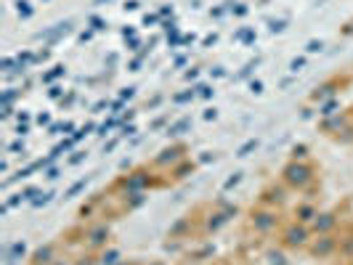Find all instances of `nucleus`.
Returning a JSON list of instances; mask_svg holds the SVG:
<instances>
[{
	"mask_svg": "<svg viewBox=\"0 0 353 265\" xmlns=\"http://www.w3.org/2000/svg\"><path fill=\"white\" fill-rule=\"evenodd\" d=\"M152 265H162V263H152Z\"/></svg>",
	"mask_w": 353,
	"mask_h": 265,
	"instance_id": "1a4fd4ad",
	"label": "nucleus"
},
{
	"mask_svg": "<svg viewBox=\"0 0 353 265\" xmlns=\"http://www.w3.org/2000/svg\"><path fill=\"white\" fill-rule=\"evenodd\" d=\"M106 236H109L106 229H96L90 233V244H93V247H101V244H106Z\"/></svg>",
	"mask_w": 353,
	"mask_h": 265,
	"instance_id": "0eeeda50",
	"label": "nucleus"
},
{
	"mask_svg": "<svg viewBox=\"0 0 353 265\" xmlns=\"http://www.w3.org/2000/svg\"><path fill=\"white\" fill-rule=\"evenodd\" d=\"M48 257H51V249H40V252L35 255V263L37 265H40V263H51Z\"/></svg>",
	"mask_w": 353,
	"mask_h": 265,
	"instance_id": "6e6552de",
	"label": "nucleus"
},
{
	"mask_svg": "<svg viewBox=\"0 0 353 265\" xmlns=\"http://www.w3.org/2000/svg\"><path fill=\"white\" fill-rule=\"evenodd\" d=\"M284 180H287L290 186L303 189L305 183L314 180V167H311V165H298V162H292V165L284 167Z\"/></svg>",
	"mask_w": 353,
	"mask_h": 265,
	"instance_id": "f257e3e1",
	"label": "nucleus"
},
{
	"mask_svg": "<svg viewBox=\"0 0 353 265\" xmlns=\"http://www.w3.org/2000/svg\"><path fill=\"white\" fill-rule=\"evenodd\" d=\"M335 247H337V242H335V239H332L330 233H324V236L319 239L316 244L311 247V255H316V257H327V255H330V252H332V249H335Z\"/></svg>",
	"mask_w": 353,
	"mask_h": 265,
	"instance_id": "20e7f679",
	"label": "nucleus"
},
{
	"mask_svg": "<svg viewBox=\"0 0 353 265\" xmlns=\"http://www.w3.org/2000/svg\"><path fill=\"white\" fill-rule=\"evenodd\" d=\"M223 265H226V263H223Z\"/></svg>",
	"mask_w": 353,
	"mask_h": 265,
	"instance_id": "9d476101",
	"label": "nucleus"
},
{
	"mask_svg": "<svg viewBox=\"0 0 353 265\" xmlns=\"http://www.w3.org/2000/svg\"><path fill=\"white\" fill-rule=\"evenodd\" d=\"M319 212L311 207V204H303V207H298V220L301 223H311V220H316Z\"/></svg>",
	"mask_w": 353,
	"mask_h": 265,
	"instance_id": "423d86ee",
	"label": "nucleus"
},
{
	"mask_svg": "<svg viewBox=\"0 0 353 265\" xmlns=\"http://www.w3.org/2000/svg\"><path fill=\"white\" fill-rule=\"evenodd\" d=\"M284 244H287V247H305V244H308V229H305V226H287V229H284Z\"/></svg>",
	"mask_w": 353,
	"mask_h": 265,
	"instance_id": "f03ea898",
	"label": "nucleus"
},
{
	"mask_svg": "<svg viewBox=\"0 0 353 265\" xmlns=\"http://www.w3.org/2000/svg\"><path fill=\"white\" fill-rule=\"evenodd\" d=\"M252 229L268 233L271 229H276V215L274 212H252Z\"/></svg>",
	"mask_w": 353,
	"mask_h": 265,
	"instance_id": "7ed1b4c3",
	"label": "nucleus"
},
{
	"mask_svg": "<svg viewBox=\"0 0 353 265\" xmlns=\"http://www.w3.org/2000/svg\"><path fill=\"white\" fill-rule=\"evenodd\" d=\"M337 226V218L332 212H324V215H316V220H314V231L319 233H330V231Z\"/></svg>",
	"mask_w": 353,
	"mask_h": 265,
	"instance_id": "39448f33",
	"label": "nucleus"
}]
</instances>
